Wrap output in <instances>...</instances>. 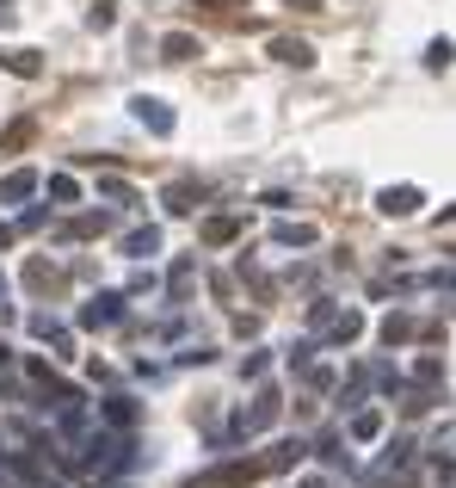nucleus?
I'll list each match as a JSON object with an SVG mask.
<instances>
[{"mask_svg": "<svg viewBox=\"0 0 456 488\" xmlns=\"http://www.w3.org/2000/svg\"><path fill=\"white\" fill-rule=\"evenodd\" d=\"M192 198H198V186H167V211H192Z\"/></svg>", "mask_w": 456, "mask_h": 488, "instance_id": "9", "label": "nucleus"}, {"mask_svg": "<svg viewBox=\"0 0 456 488\" xmlns=\"http://www.w3.org/2000/svg\"><path fill=\"white\" fill-rule=\"evenodd\" d=\"M290 6H303V12H315V6H321V0H290Z\"/></svg>", "mask_w": 456, "mask_h": 488, "instance_id": "15", "label": "nucleus"}, {"mask_svg": "<svg viewBox=\"0 0 456 488\" xmlns=\"http://www.w3.org/2000/svg\"><path fill=\"white\" fill-rule=\"evenodd\" d=\"M6 242H12V229H6V223H0V247H6Z\"/></svg>", "mask_w": 456, "mask_h": 488, "instance_id": "17", "label": "nucleus"}, {"mask_svg": "<svg viewBox=\"0 0 456 488\" xmlns=\"http://www.w3.org/2000/svg\"><path fill=\"white\" fill-rule=\"evenodd\" d=\"M87 25H93V31H112V25H117L112 0H99V6H93V12H87Z\"/></svg>", "mask_w": 456, "mask_h": 488, "instance_id": "10", "label": "nucleus"}, {"mask_svg": "<svg viewBox=\"0 0 456 488\" xmlns=\"http://www.w3.org/2000/svg\"><path fill=\"white\" fill-rule=\"evenodd\" d=\"M228 236H234V223H228V217H216V223H204V242H228Z\"/></svg>", "mask_w": 456, "mask_h": 488, "instance_id": "12", "label": "nucleus"}, {"mask_svg": "<svg viewBox=\"0 0 456 488\" xmlns=\"http://www.w3.org/2000/svg\"><path fill=\"white\" fill-rule=\"evenodd\" d=\"M81 322H87V328H106V322H117V297H93V303L81 309Z\"/></svg>", "mask_w": 456, "mask_h": 488, "instance_id": "5", "label": "nucleus"}, {"mask_svg": "<svg viewBox=\"0 0 456 488\" xmlns=\"http://www.w3.org/2000/svg\"><path fill=\"white\" fill-rule=\"evenodd\" d=\"M198 6H240V0H198Z\"/></svg>", "mask_w": 456, "mask_h": 488, "instance_id": "16", "label": "nucleus"}, {"mask_svg": "<svg viewBox=\"0 0 456 488\" xmlns=\"http://www.w3.org/2000/svg\"><path fill=\"white\" fill-rule=\"evenodd\" d=\"M25 284H31V291H56V266H50V260H31V266H25Z\"/></svg>", "mask_w": 456, "mask_h": 488, "instance_id": "6", "label": "nucleus"}, {"mask_svg": "<svg viewBox=\"0 0 456 488\" xmlns=\"http://www.w3.org/2000/svg\"><path fill=\"white\" fill-rule=\"evenodd\" d=\"M123 247H130V253H154V247H161V236H154V229H136Z\"/></svg>", "mask_w": 456, "mask_h": 488, "instance_id": "11", "label": "nucleus"}, {"mask_svg": "<svg viewBox=\"0 0 456 488\" xmlns=\"http://www.w3.org/2000/svg\"><path fill=\"white\" fill-rule=\"evenodd\" d=\"M136 118L148 124V130H161V136H167V130H173V112H167V106H161V100H136Z\"/></svg>", "mask_w": 456, "mask_h": 488, "instance_id": "3", "label": "nucleus"}, {"mask_svg": "<svg viewBox=\"0 0 456 488\" xmlns=\"http://www.w3.org/2000/svg\"><path fill=\"white\" fill-rule=\"evenodd\" d=\"M451 56H456V50H451V44H444V37H438V44H432V50H426V62H432V68H444V62H451Z\"/></svg>", "mask_w": 456, "mask_h": 488, "instance_id": "13", "label": "nucleus"}, {"mask_svg": "<svg viewBox=\"0 0 456 488\" xmlns=\"http://www.w3.org/2000/svg\"><path fill=\"white\" fill-rule=\"evenodd\" d=\"M31 136H37V124H31V118H25V124H12V130L0 136V155H12V148H25Z\"/></svg>", "mask_w": 456, "mask_h": 488, "instance_id": "8", "label": "nucleus"}, {"mask_svg": "<svg viewBox=\"0 0 456 488\" xmlns=\"http://www.w3.org/2000/svg\"><path fill=\"white\" fill-rule=\"evenodd\" d=\"M31 192H37V173H6V180H0V198H6V204H19V198H31Z\"/></svg>", "mask_w": 456, "mask_h": 488, "instance_id": "4", "label": "nucleus"}, {"mask_svg": "<svg viewBox=\"0 0 456 488\" xmlns=\"http://www.w3.org/2000/svg\"><path fill=\"white\" fill-rule=\"evenodd\" d=\"M382 211H389V217H407V211H420V192H413V186H389V192H382Z\"/></svg>", "mask_w": 456, "mask_h": 488, "instance_id": "2", "label": "nucleus"}, {"mask_svg": "<svg viewBox=\"0 0 456 488\" xmlns=\"http://www.w3.org/2000/svg\"><path fill=\"white\" fill-rule=\"evenodd\" d=\"M271 56H278V62H296V68H309V62H315V50H309L303 37H278V44H271Z\"/></svg>", "mask_w": 456, "mask_h": 488, "instance_id": "1", "label": "nucleus"}, {"mask_svg": "<svg viewBox=\"0 0 456 488\" xmlns=\"http://www.w3.org/2000/svg\"><path fill=\"white\" fill-rule=\"evenodd\" d=\"M161 50H167V62H185V56H198V37H185V31H173V37H167Z\"/></svg>", "mask_w": 456, "mask_h": 488, "instance_id": "7", "label": "nucleus"}, {"mask_svg": "<svg viewBox=\"0 0 456 488\" xmlns=\"http://www.w3.org/2000/svg\"><path fill=\"white\" fill-rule=\"evenodd\" d=\"M19 25V0H0V31H12Z\"/></svg>", "mask_w": 456, "mask_h": 488, "instance_id": "14", "label": "nucleus"}]
</instances>
